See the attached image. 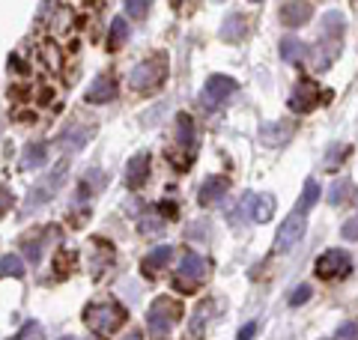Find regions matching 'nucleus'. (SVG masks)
Instances as JSON below:
<instances>
[{"label": "nucleus", "mask_w": 358, "mask_h": 340, "mask_svg": "<svg viewBox=\"0 0 358 340\" xmlns=\"http://www.w3.org/2000/svg\"><path fill=\"white\" fill-rule=\"evenodd\" d=\"M84 320L90 323L93 332L110 334V332H117V328L126 323V311H122V304H117V302H96V304H90V308L84 311Z\"/></svg>", "instance_id": "1"}, {"label": "nucleus", "mask_w": 358, "mask_h": 340, "mask_svg": "<svg viewBox=\"0 0 358 340\" xmlns=\"http://www.w3.org/2000/svg\"><path fill=\"white\" fill-rule=\"evenodd\" d=\"M179 316H182V304H179L176 299H171V296H162V299H155L147 320H150V328H152L155 337H167L173 323H179Z\"/></svg>", "instance_id": "2"}, {"label": "nucleus", "mask_w": 358, "mask_h": 340, "mask_svg": "<svg viewBox=\"0 0 358 340\" xmlns=\"http://www.w3.org/2000/svg\"><path fill=\"white\" fill-rule=\"evenodd\" d=\"M167 78V54H155L141 60L138 66L131 69V87L134 90H147V87H159Z\"/></svg>", "instance_id": "3"}, {"label": "nucleus", "mask_w": 358, "mask_h": 340, "mask_svg": "<svg viewBox=\"0 0 358 340\" xmlns=\"http://www.w3.org/2000/svg\"><path fill=\"white\" fill-rule=\"evenodd\" d=\"M236 81L227 75H212L209 81L203 84V93H200V105H203L206 111H215L221 101H227L233 93H236Z\"/></svg>", "instance_id": "4"}, {"label": "nucleus", "mask_w": 358, "mask_h": 340, "mask_svg": "<svg viewBox=\"0 0 358 340\" xmlns=\"http://www.w3.org/2000/svg\"><path fill=\"white\" fill-rule=\"evenodd\" d=\"M341 45H343V36H329V33H322V39L313 45V51H310V69L329 72L331 63L338 60V54H341Z\"/></svg>", "instance_id": "5"}, {"label": "nucleus", "mask_w": 358, "mask_h": 340, "mask_svg": "<svg viewBox=\"0 0 358 340\" xmlns=\"http://www.w3.org/2000/svg\"><path fill=\"white\" fill-rule=\"evenodd\" d=\"M305 236V215H299V212H293V215H287L284 218V224L278 227V233H275V254H287L293 245H299V239Z\"/></svg>", "instance_id": "6"}, {"label": "nucleus", "mask_w": 358, "mask_h": 340, "mask_svg": "<svg viewBox=\"0 0 358 340\" xmlns=\"http://www.w3.org/2000/svg\"><path fill=\"white\" fill-rule=\"evenodd\" d=\"M350 266H352L350 254L341 251V248H329V251L317 260V275H320L322 281H334V278L346 275V271H350Z\"/></svg>", "instance_id": "7"}, {"label": "nucleus", "mask_w": 358, "mask_h": 340, "mask_svg": "<svg viewBox=\"0 0 358 340\" xmlns=\"http://www.w3.org/2000/svg\"><path fill=\"white\" fill-rule=\"evenodd\" d=\"M242 209L248 212L257 224H266L275 215V197L272 194H245L242 197Z\"/></svg>", "instance_id": "8"}, {"label": "nucleus", "mask_w": 358, "mask_h": 340, "mask_svg": "<svg viewBox=\"0 0 358 340\" xmlns=\"http://www.w3.org/2000/svg\"><path fill=\"white\" fill-rule=\"evenodd\" d=\"M63 173H66V164H60L57 170H54V173L48 176V179H45V183L39 185V188H33L30 191V194H27V212L33 209V206H45V200H48L51 194H54V191H57L60 188V183H63Z\"/></svg>", "instance_id": "9"}, {"label": "nucleus", "mask_w": 358, "mask_h": 340, "mask_svg": "<svg viewBox=\"0 0 358 340\" xmlns=\"http://www.w3.org/2000/svg\"><path fill=\"white\" fill-rule=\"evenodd\" d=\"M317 101H320V87L305 78V81H299L296 93H293V101H289V108L305 113V111H313V108H317Z\"/></svg>", "instance_id": "10"}, {"label": "nucleus", "mask_w": 358, "mask_h": 340, "mask_svg": "<svg viewBox=\"0 0 358 340\" xmlns=\"http://www.w3.org/2000/svg\"><path fill=\"white\" fill-rule=\"evenodd\" d=\"M147 176H150V153L131 155L129 164H126V183H129V188H141L143 183H147Z\"/></svg>", "instance_id": "11"}, {"label": "nucleus", "mask_w": 358, "mask_h": 340, "mask_svg": "<svg viewBox=\"0 0 358 340\" xmlns=\"http://www.w3.org/2000/svg\"><path fill=\"white\" fill-rule=\"evenodd\" d=\"M293 138V126L289 122H263L260 126V141L266 146H284Z\"/></svg>", "instance_id": "12"}, {"label": "nucleus", "mask_w": 358, "mask_h": 340, "mask_svg": "<svg viewBox=\"0 0 358 340\" xmlns=\"http://www.w3.org/2000/svg\"><path fill=\"white\" fill-rule=\"evenodd\" d=\"M313 15V6L310 3H284L281 6V21L287 27H301V24H308Z\"/></svg>", "instance_id": "13"}, {"label": "nucleus", "mask_w": 358, "mask_h": 340, "mask_svg": "<svg viewBox=\"0 0 358 340\" xmlns=\"http://www.w3.org/2000/svg\"><path fill=\"white\" fill-rule=\"evenodd\" d=\"M227 188H230L227 176H209L203 183V188H200V203H203V206H209V203H218L224 194H227Z\"/></svg>", "instance_id": "14"}, {"label": "nucleus", "mask_w": 358, "mask_h": 340, "mask_svg": "<svg viewBox=\"0 0 358 340\" xmlns=\"http://www.w3.org/2000/svg\"><path fill=\"white\" fill-rule=\"evenodd\" d=\"M245 33H248V15L245 13H230L227 21H224V27H221V36L227 42H239Z\"/></svg>", "instance_id": "15"}, {"label": "nucleus", "mask_w": 358, "mask_h": 340, "mask_svg": "<svg viewBox=\"0 0 358 340\" xmlns=\"http://www.w3.org/2000/svg\"><path fill=\"white\" fill-rule=\"evenodd\" d=\"M171 257H173V248L171 245H159V248H152V251L143 257V263H141V269H143V275H152L155 269H164L167 263H171Z\"/></svg>", "instance_id": "16"}, {"label": "nucleus", "mask_w": 358, "mask_h": 340, "mask_svg": "<svg viewBox=\"0 0 358 340\" xmlns=\"http://www.w3.org/2000/svg\"><path fill=\"white\" fill-rule=\"evenodd\" d=\"M206 260L203 257H200L197 251H188L185 257H182V263H179V275H182V278H192V281H200V278H203L206 275Z\"/></svg>", "instance_id": "17"}, {"label": "nucleus", "mask_w": 358, "mask_h": 340, "mask_svg": "<svg viewBox=\"0 0 358 340\" xmlns=\"http://www.w3.org/2000/svg\"><path fill=\"white\" fill-rule=\"evenodd\" d=\"M117 96V84L110 81V78H96L93 87L87 90V101L90 105H99V101H108V99H114Z\"/></svg>", "instance_id": "18"}, {"label": "nucleus", "mask_w": 358, "mask_h": 340, "mask_svg": "<svg viewBox=\"0 0 358 340\" xmlns=\"http://www.w3.org/2000/svg\"><path fill=\"white\" fill-rule=\"evenodd\" d=\"M281 57L287 63H301L308 57V45L301 39H296V36H284L281 39Z\"/></svg>", "instance_id": "19"}, {"label": "nucleus", "mask_w": 358, "mask_h": 340, "mask_svg": "<svg viewBox=\"0 0 358 340\" xmlns=\"http://www.w3.org/2000/svg\"><path fill=\"white\" fill-rule=\"evenodd\" d=\"M45 162H48V143H27L24 150V158H21V164H24L27 170H36V167H45Z\"/></svg>", "instance_id": "20"}, {"label": "nucleus", "mask_w": 358, "mask_h": 340, "mask_svg": "<svg viewBox=\"0 0 358 340\" xmlns=\"http://www.w3.org/2000/svg\"><path fill=\"white\" fill-rule=\"evenodd\" d=\"M317 200H320V185H317V179H308L305 188H301V197H299V206H296V212H299V215L310 212L313 206H317Z\"/></svg>", "instance_id": "21"}, {"label": "nucleus", "mask_w": 358, "mask_h": 340, "mask_svg": "<svg viewBox=\"0 0 358 340\" xmlns=\"http://www.w3.org/2000/svg\"><path fill=\"white\" fill-rule=\"evenodd\" d=\"M343 30H346L343 13H338V9H329V13L322 15V33H329V36H343Z\"/></svg>", "instance_id": "22"}, {"label": "nucleus", "mask_w": 358, "mask_h": 340, "mask_svg": "<svg viewBox=\"0 0 358 340\" xmlns=\"http://www.w3.org/2000/svg\"><path fill=\"white\" fill-rule=\"evenodd\" d=\"M176 141L182 146H192L194 143V122L188 113H179L176 117Z\"/></svg>", "instance_id": "23"}, {"label": "nucleus", "mask_w": 358, "mask_h": 340, "mask_svg": "<svg viewBox=\"0 0 358 340\" xmlns=\"http://www.w3.org/2000/svg\"><path fill=\"white\" fill-rule=\"evenodd\" d=\"M0 275L24 278V260H21L18 254H6V257H0Z\"/></svg>", "instance_id": "24"}, {"label": "nucleus", "mask_w": 358, "mask_h": 340, "mask_svg": "<svg viewBox=\"0 0 358 340\" xmlns=\"http://www.w3.org/2000/svg\"><path fill=\"white\" fill-rule=\"evenodd\" d=\"M90 138H93V132H90V129H69V132H63L60 143L69 146V150H81Z\"/></svg>", "instance_id": "25"}, {"label": "nucleus", "mask_w": 358, "mask_h": 340, "mask_svg": "<svg viewBox=\"0 0 358 340\" xmlns=\"http://www.w3.org/2000/svg\"><path fill=\"white\" fill-rule=\"evenodd\" d=\"M350 191H352L350 179H338V183L331 185V191H329V203H331V206H341V203L350 197Z\"/></svg>", "instance_id": "26"}, {"label": "nucleus", "mask_w": 358, "mask_h": 340, "mask_svg": "<svg viewBox=\"0 0 358 340\" xmlns=\"http://www.w3.org/2000/svg\"><path fill=\"white\" fill-rule=\"evenodd\" d=\"M129 36V27H126V21L122 18H114L110 21V45H122Z\"/></svg>", "instance_id": "27"}, {"label": "nucleus", "mask_w": 358, "mask_h": 340, "mask_svg": "<svg viewBox=\"0 0 358 340\" xmlns=\"http://www.w3.org/2000/svg\"><path fill=\"white\" fill-rule=\"evenodd\" d=\"M310 296H313V287H310V283H299V287L289 292V304H293V308H299V304H305Z\"/></svg>", "instance_id": "28"}, {"label": "nucleus", "mask_w": 358, "mask_h": 340, "mask_svg": "<svg viewBox=\"0 0 358 340\" xmlns=\"http://www.w3.org/2000/svg\"><path fill=\"white\" fill-rule=\"evenodd\" d=\"M341 236L346 242H358V215H355V218H350V221H343Z\"/></svg>", "instance_id": "29"}, {"label": "nucleus", "mask_w": 358, "mask_h": 340, "mask_svg": "<svg viewBox=\"0 0 358 340\" xmlns=\"http://www.w3.org/2000/svg\"><path fill=\"white\" fill-rule=\"evenodd\" d=\"M126 13L131 15V18H143L150 13V3H143V0H129L126 3Z\"/></svg>", "instance_id": "30"}, {"label": "nucleus", "mask_w": 358, "mask_h": 340, "mask_svg": "<svg viewBox=\"0 0 358 340\" xmlns=\"http://www.w3.org/2000/svg\"><path fill=\"white\" fill-rule=\"evenodd\" d=\"M334 340H358V323H343L338 328V334H334Z\"/></svg>", "instance_id": "31"}, {"label": "nucleus", "mask_w": 358, "mask_h": 340, "mask_svg": "<svg viewBox=\"0 0 358 340\" xmlns=\"http://www.w3.org/2000/svg\"><path fill=\"white\" fill-rule=\"evenodd\" d=\"M18 340H42V328H39L36 323H30V325L24 328V332L18 334Z\"/></svg>", "instance_id": "32"}, {"label": "nucleus", "mask_w": 358, "mask_h": 340, "mask_svg": "<svg viewBox=\"0 0 358 340\" xmlns=\"http://www.w3.org/2000/svg\"><path fill=\"white\" fill-rule=\"evenodd\" d=\"M346 153H350V146H341V143H338V146H331V158H329L326 164H329V167H334V164H338Z\"/></svg>", "instance_id": "33"}, {"label": "nucleus", "mask_w": 358, "mask_h": 340, "mask_svg": "<svg viewBox=\"0 0 358 340\" xmlns=\"http://www.w3.org/2000/svg\"><path fill=\"white\" fill-rule=\"evenodd\" d=\"M254 334H257V323H254V320H251L248 325H242V328H239V340H251Z\"/></svg>", "instance_id": "34"}, {"label": "nucleus", "mask_w": 358, "mask_h": 340, "mask_svg": "<svg viewBox=\"0 0 358 340\" xmlns=\"http://www.w3.org/2000/svg\"><path fill=\"white\" fill-rule=\"evenodd\" d=\"M122 340H143V334H141V332H129V334L122 337Z\"/></svg>", "instance_id": "35"}, {"label": "nucleus", "mask_w": 358, "mask_h": 340, "mask_svg": "<svg viewBox=\"0 0 358 340\" xmlns=\"http://www.w3.org/2000/svg\"><path fill=\"white\" fill-rule=\"evenodd\" d=\"M60 340H75V337H60Z\"/></svg>", "instance_id": "36"}]
</instances>
